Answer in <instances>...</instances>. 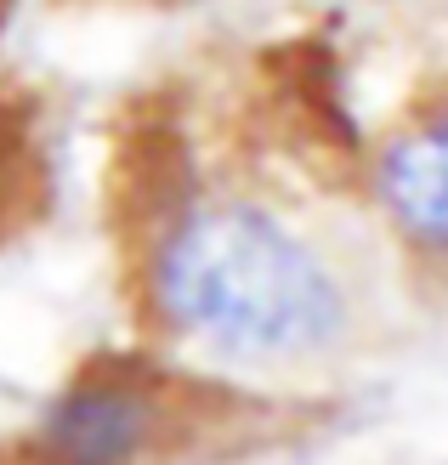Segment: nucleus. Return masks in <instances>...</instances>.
Listing matches in <instances>:
<instances>
[{"label": "nucleus", "instance_id": "nucleus-2", "mask_svg": "<svg viewBox=\"0 0 448 465\" xmlns=\"http://www.w3.org/2000/svg\"><path fill=\"white\" fill-rule=\"evenodd\" d=\"M227 398L244 391L187 375L148 346L85 358L40 403L23 454L29 465H176Z\"/></svg>", "mask_w": 448, "mask_h": 465}, {"label": "nucleus", "instance_id": "nucleus-1", "mask_svg": "<svg viewBox=\"0 0 448 465\" xmlns=\"http://www.w3.org/2000/svg\"><path fill=\"white\" fill-rule=\"evenodd\" d=\"M120 295L148 352L227 391H306L386 341L392 255L273 176L154 148L120 188Z\"/></svg>", "mask_w": 448, "mask_h": 465}, {"label": "nucleus", "instance_id": "nucleus-3", "mask_svg": "<svg viewBox=\"0 0 448 465\" xmlns=\"http://www.w3.org/2000/svg\"><path fill=\"white\" fill-rule=\"evenodd\" d=\"M358 204L392 267L448 284V85L409 97L369 136Z\"/></svg>", "mask_w": 448, "mask_h": 465}, {"label": "nucleus", "instance_id": "nucleus-4", "mask_svg": "<svg viewBox=\"0 0 448 465\" xmlns=\"http://www.w3.org/2000/svg\"><path fill=\"white\" fill-rule=\"evenodd\" d=\"M443 12H448V0H443Z\"/></svg>", "mask_w": 448, "mask_h": 465}]
</instances>
